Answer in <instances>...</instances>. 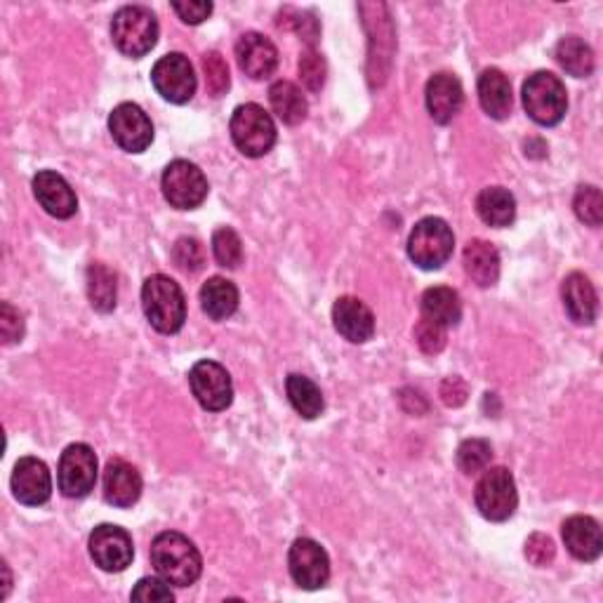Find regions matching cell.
I'll use <instances>...</instances> for the list:
<instances>
[{
  "mask_svg": "<svg viewBox=\"0 0 603 603\" xmlns=\"http://www.w3.org/2000/svg\"><path fill=\"white\" fill-rule=\"evenodd\" d=\"M142 306L158 333L172 335L182 330L186 321V300L180 284H174L170 276L156 274L146 278L142 286Z\"/></svg>",
  "mask_w": 603,
  "mask_h": 603,
  "instance_id": "7a4b0ae2",
  "label": "cell"
},
{
  "mask_svg": "<svg viewBox=\"0 0 603 603\" xmlns=\"http://www.w3.org/2000/svg\"><path fill=\"white\" fill-rule=\"evenodd\" d=\"M87 547H91L95 566L107 572L125 570L132 564V556H135V547H132V538L128 535V531L111 523L97 526Z\"/></svg>",
  "mask_w": 603,
  "mask_h": 603,
  "instance_id": "5bb4252c",
  "label": "cell"
},
{
  "mask_svg": "<svg viewBox=\"0 0 603 603\" xmlns=\"http://www.w3.org/2000/svg\"><path fill=\"white\" fill-rule=\"evenodd\" d=\"M455 460H458L460 472L479 474V472H483V469H489V465L493 460V448L489 441H483V438H467L460 444Z\"/></svg>",
  "mask_w": 603,
  "mask_h": 603,
  "instance_id": "1f68e13d",
  "label": "cell"
},
{
  "mask_svg": "<svg viewBox=\"0 0 603 603\" xmlns=\"http://www.w3.org/2000/svg\"><path fill=\"white\" fill-rule=\"evenodd\" d=\"M556 62L562 64V69L570 76L576 79H587L592 76L594 71V52L587 43L578 36H566L556 43L554 50Z\"/></svg>",
  "mask_w": 603,
  "mask_h": 603,
  "instance_id": "f1b7e54d",
  "label": "cell"
},
{
  "mask_svg": "<svg viewBox=\"0 0 603 603\" xmlns=\"http://www.w3.org/2000/svg\"><path fill=\"white\" fill-rule=\"evenodd\" d=\"M0 337L3 345H14L24 337V318L10 302L0 304Z\"/></svg>",
  "mask_w": 603,
  "mask_h": 603,
  "instance_id": "ab89813d",
  "label": "cell"
},
{
  "mask_svg": "<svg viewBox=\"0 0 603 603\" xmlns=\"http://www.w3.org/2000/svg\"><path fill=\"white\" fill-rule=\"evenodd\" d=\"M415 340L424 354H438L446 347V328L430 318H422L415 328Z\"/></svg>",
  "mask_w": 603,
  "mask_h": 603,
  "instance_id": "f35d334b",
  "label": "cell"
},
{
  "mask_svg": "<svg viewBox=\"0 0 603 603\" xmlns=\"http://www.w3.org/2000/svg\"><path fill=\"white\" fill-rule=\"evenodd\" d=\"M109 132L113 142L128 154H142L154 142V125L152 119L144 113L142 107L123 101L109 116Z\"/></svg>",
  "mask_w": 603,
  "mask_h": 603,
  "instance_id": "8fae6325",
  "label": "cell"
},
{
  "mask_svg": "<svg viewBox=\"0 0 603 603\" xmlns=\"http://www.w3.org/2000/svg\"><path fill=\"white\" fill-rule=\"evenodd\" d=\"M474 503L483 519L495 523L511 519L519 505V493H517V481H514L509 469L505 467L483 469V477L479 479L474 491Z\"/></svg>",
  "mask_w": 603,
  "mask_h": 603,
  "instance_id": "8992f818",
  "label": "cell"
},
{
  "mask_svg": "<svg viewBox=\"0 0 603 603\" xmlns=\"http://www.w3.org/2000/svg\"><path fill=\"white\" fill-rule=\"evenodd\" d=\"M479 101L483 111L495 121H505L511 113V85L499 69H485L479 76Z\"/></svg>",
  "mask_w": 603,
  "mask_h": 603,
  "instance_id": "603a6c76",
  "label": "cell"
},
{
  "mask_svg": "<svg viewBox=\"0 0 603 603\" xmlns=\"http://www.w3.org/2000/svg\"><path fill=\"white\" fill-rule=\"evenodd\" d=\"M113 46L123 55L140 60L149 55L158 43V20L149 8L128 5L113 14L111 20Z\"/></svg>",
  "mask_w": 603,
  "mask_h": 603,
  "instance_id": "3957f363",
  "label": "cell"
},
{
  "mask_svg": "<svg viewBox=\"0 0 603 603\" xmlns=\"http://www.w3.org/2000/svg\"><path fill=\"white\" fill-rule=\"evenodd\" d=\"M455 248L453 229L441 217H424L408 237V257L420 269L434 272L450 260Z\"/></svg>",
  "mask_w": 603,
  "mask_h": 603,
  "instance_id": "5b68a950",
  "label": "cell"
},
{
  "mask_svg": "<svg viewBox=\"0 0 603 603\" xmlns=\"http://www.w3.org/2000/svg\"><path fill=\"white\" fill-rule=\"evenodd\" d=\"M269 105L286 125H300L309 111L302 91L290 81H276L269 87Z\"/></svg>",
  "mask_w": 603,
  "mask_h": 603,
  "instance_id": "83f0119b",
  "label": "cell"
},
{
  "mask_svg": "<svg viewBox=\"0 0 603 603\" xmlns=\"http://www.w3.org/2000/svg\"><path fill=\"white\" fill-rule=\"evenodd\" d=\"M172 260L184 272H191V274L201 272L203 269V262H205L203 245L196 239H186L184 237V239H180L178 243H174Z\"/></svg>",
  "mask_w": 603,
  "mask_h": 603,
  "instance_id": "8d00e7d4",
  "label": "cell"
},
{
  "mask_svg": "<svg viewBox=\"0 0 603 603\" xmlns=\"http://www.w3.org/2000/svg\"><path fill=\"white\" fill-rule=\"evenodd\" d=\"M57 483L67 497H85L97 483V455L87 444H71L60 458Z\"/></svg>",
  "mask_w": 603,
  "mask_h": 603,
  "instance_id": "30bf717a",
  "label": "cell"
},
{
  "mask_svg": "<svg viewBox=\"0 0 603 603\" xmlns=\"http://www.w3.org/2000/svg\"><path fill=\"white\" fill-rule=\"evenodd\" d=\"M172 10L180 14L184 24H201L210 17L213 3H205V0H189V3H172Z\"/></svg>",
  "mask_w": 603,
  "mask_h": 603,
  "instance_id": "b9f144b4",
  "label": "cell"
},
{
  "mask_svg": "<svg viewBox=\"0 0 603 603\" xmlns=\"http://www.w3.org/2000/svg\"><path fill=\"white\" fill-rule=\"evenodd\" d=\"M142 495V477L125 460H111L105 469V499L109 505L128 509Z\"/></svg>",
  "mask_w": 603,
  "mask_h": 603,
  "instance_id": "44dd1931",
  "label": "cell"
},
{
  "mask_svg": "<svg viewBox=\"0 0 603 603\" xmlns=\"http://www.w3.org/2000/svg\"><path fill=\"white\" fill-rule=\"evenodd\" d=\"M205 85L213 97H222L229 91V67L219 52H208L203 57Z\"/></svg>",
  "mask_w": 603,
  "mask_h": 603,
  "instance_id": "e575fe53",
  "label": "cell"
},
{
  "mask_svg": "<svg viewBox=\"0 0 603 603\" xmlns=\"http://www.w3.org/2000/svg\"><path fill=\"white\" fill-rule=\"evenodd\" d=\"M34 194L43 210L57 219H69L79 210V198L69 182L55 170H40L34 178Z\"/></svg>",
  "mask_w": 603,
  "mask_h": 603,
  "instance_id": "e0dca14e",
  "label": "cell"
},
{
  "mask_svg": "<svg viewBox=\"0 0 603 603\" xmlns=\"http://www.w3.org/2000/svg\"><path fill=\"white\" fill-rule=\"evenodd\" d=\"M333 323L335 330L340 333L345 340L363 345L373 340L375 335V316L359 298H340L333 306Z\"/></svg>",
  "mask_w": 603,
  "mask_h": 603,
  "instance_id": "d6986e66",
  "label": "cell"
},
{
  "mask_svg": "<svg viewBox=\"0 0 603 603\" xmlns=\"http://www.w3.org/2000/svg\"><path fill=\"white\" fill-rule=\"evenodd\" d=\"M554 556H556V547H554V540L550 535L535 533V535L528 538V542H526V558L533 566H538V568L550 566L554 562Z\"/></svg>",
  "mask_w": 603,
  "mask_h": 603,
  "instance_id": "60d3db41",
  "label": "cell"
},
{
  "mask_svg": "<svg viewBox=\"0 0 603 603\" xmlns=\"http://www.w3.org/2000/svg\"><path fill=\"white\" fill-rule=\"evenodd\" d=\"M152 564L158 576L174 587L194 584L203 572L196 544L182 533H160L152 542Z\"/></svg>",
  "mask_w": 603,
  "mask_h": 603,
  "instance_id": "6da1fadb",
  "label": "cell"
},
{
  "mask_svg": "<svg viewBox=\"0 0 603 603\" xmlns=\"http://www.w3.org/2000/svg\"><path fill=\"white\" fill-rule=\"evenodd\" d=\"M564 542L578 562H596L603 552L601 526L592 517H570L564 523Z\"/></svg>",
  "mask_w": 603,
  "mask_h": 603,
  "instance_id": "7402d4cb",
  "label": "cell"
},
{
  "mask_svg": "<svg viewBox=\"0 0 603 603\" xmlns=\"http://www.w3.org/2000/svg\"><path fill=\"white\" fill-rule=\"evenodd\" d=\"M231 140L248 158L267 156L276 144V125L260 105H241L231 116Z\"/></svg>",
  "mask_w": 603,
  "mask_h": 603,
  "instance_id": "52a82bcc",
  "label": "cell"
},
{
  "mask_svg": "<svg viewBox=\"0 0 603 603\" xmlns=\"http://www.w3.org/2000/svg\"><path fill=\"white\" fill-rule=\"evenodd\" d=\"M467 385L460 377H448L441 382V399H444L446 406L458 408L467 401Z\"/></svg>",
  "mask_w": 603,
  "mask_h": 603,
  "instance_id": "7bdbcfd3",
  "label": "cell"
},
{
  "mask_svg": "<svg viewBox=\"0 0 603 603\" xmlns=\"http://www.w3.org/2000/svg\"><path fill=\"white\" fill-rule=\"evenodd\" d=\"M201 306L213 321H227L239 309V288L222 276H213L201 288Z\"/></svg>",
  "mask_w": 603,
  "mask_h": 603,
  "instance_id": "d4e9b609",
  "label": "cell"
},
{
  "mask_svg": "<svg viewBox=\"0 0 603 603\" xmlns=\"http://www.w3.org/2000/svg\"><path fill=\"white\" fill-rule=\"evenodd\" d=\"M422 318H430L444 328L458 326L462 318L460 296L453 288H446V286H436V288L424 290Z\"/></svg>",
  "mask_w": 603,
  "mask_h": 603,
  "instance_id": "484cf974",
  "label": "cell"
},
{
  "mask_svg": "<svg viewBox=\"0 0 603 603\" xmlns=\"http://www.w3.org/2000/svg\"><path fill=\"white\" fill-rule=\"evenodd\" d=\"M286 391L292 408H296L304 420H316L323 413V394L309 377L288 375Z\"/></svg>",
  "mask_w": 603,
  "mask_h": 603,
  "instance_id": "4dcf8cb0",
  "label": "cell"
},
{
  "mask_svg": "<svg viewBox=\"0 0 603 603\" xmlns=\"http://www.w3.org/2000/svg\"><path fill=\"white\" fill-rule=\"evenodd\" d=\"M87 298L99 314H109L116 309V274L101 262L87 267Z\"/></svg>",
  "mask_w": 603,
  "mask_h": 603,
  "instance_id": "f546056e",
  "label": "cell"
},
{
  "mask_svg": "<svg viewBox=\"0 0 603 603\" xmlns=\"http://www.w3.org/2000/svg\"><path fill=\"white\" fill-rule=\"evenodd\" d=\"M426 111L438 125H448L455 116L462 111L465 91L462 83L453 76V73H436L426 83Z\"/></svg>",
  "mask_w": 603,
  "mask_h": 603,
  "instance_id": "2e32d148",
  "label": "cell"
},
{
  "mask_svg": "<svg viewBox=\"0 0 603 603\" xmlns=\"http://www.w3.org/2000/svg\"><path fill=\"white\" fill-rule=\"evenodd\" d=\"M523 109L538 125H556L568 111L566 85L550 71H538L523 83Z\"/></svg>",
  "mask_w": 603,
  "mask_h": 603,
  "instance_id": "277c9868",
  "label": "cell"
},
{
  "mask_svg": "<svg viewBox=\"0 0 603 603\" xmlns=\"http://www.w3.org/2000/svg\"><path fill=\"white\" fill-rule=\"evenodd\" d=\"M189 385L196 396V401L205 410H213V413L227 410L233 401V385L227 367L215 361H198L191 367Z\"/></svg>",
  "mask_w": 603,
  "mask_h": 603,
  "instance_id": "4fadbf2b",
  "label": "cell"
},
{
  "mask_svg": "<svg viewBox=\"0 0 603 603\" xmlns=\"http://www.w3.org/2000/svg\"><path fill=\"white\" fill-rule=\"evenodd\" d=\"M288 568L290 576L302 590H321L330 578V558L318 542L300 538L292 542L288 552Z\"/></svg>",
  "mask_w": 603,
  "mask_h": 603,
  "instance_id": "7c38bea8",
  "label": "cell"
},
{
  "mask_svg": "<svg viewBox=\"0 0 603 603\" xmlns=\"http://www.w3.org/2000/svg\"><path fill=\"white\" fill-rule=\"evenodd\" d=\"M237 60L241 71H245V76L264 81L269 79L278 67V50L267 36L250 32L243 34L237 43Z\"/></svg>",
  "mask_w": 603,
  "mask_h": 603,
  "instance_id": "ac0fdd59",
  "label": "cell"
},
{
  "mask_svg": "<svg viewBox=\"0 0 603 603\" xmlns=\"http://www.w3.org/2000/svg\"><path fill=\"white\" fill-rule=\"evenodd\" d=\"M326 73H328L326 60H323V57L314 48H309L300 57V79H302L306 91L318 93L323 83H326Z\"/></svg>",
  "mask_w": 603,
  "mask_h": 603,
  "instance_id": "d590c367",
  "label": "cell"
},
{
  "mask_svg": "<svg viewBox=\"0 0 603 603\" xmlns=\"http://www.w3.org/2000/svg\"><path fill=\"white\" fill-rule=\"evenodd\" d=\"M10 485H12V495L26 507L46 505L52 495L50 469L38 458H22L17 465H14Z\"/></svg>",
  "mask_w": 603,
  "mask_h": 603,
  "instance_id": "9a60e30c",
  "label": "cell"
},
{
  "mask_svg": "<svg viewBox=\"0 0 603 603\" xmlns=\"http://www.w3.org/2000/svg\"><path fill=\"white\" fill-rule=\"evenodd\" d=\"M152 83L156 93L172 101V105H186L196 95V73L191 62L180 52H170L154 64Z\"/></svg>",
  "mask_w": 603,
  "mask_h": 603,
  "instance_id": "9c48e42d",
  "label": "cell"
},
{
  "mask_svg": "<svg viewBox=\"0 0 603 603\" xmlns=\"http://www.w3.org/2000/svg\"><path fill=\"white\" fill-rule=\"evenodd\" d=\"M132 601H142V603H170L174 599L170 582L158 580V578H142L135 590L130 594Z\"/></svg>",
  "mask_w": 603,
  "mask_h": 603,
  "instance_id": "74e56055",
  "label": "cell"
},
{
  "mask_svg": "<svg viewBox=\"0 0 603 603\" xmlns=\"http://www.w3.org/2000/svg\"><path fill=\"white\" fill-rule=\"evenodd\" d=\"M166 201L178 210H194L208 198V180L198 166L189 160H172L160 178Z\"/></svg>",
  "mask_w": 603,
  "mask_h": 603,
  "instance_id": "ba28073f",
  "label": "cell"
},
{
  "mask_svg": "<svg viewBox=\"0 0 603 603\" xmlns=\"http://www.w3.org/2000/svg\"><path fill=\"white\" fill-rule=\"evenodd\" d=\"M213 255L222 267L237 269L243 262V243L239 239V233L229 227L217 229L213 233Z\"/></svg>",
  "mask_w": 603,
  "mask_h": 603,
  "instance_id": "d6a6232c",
  "label": "cell"
},
{
  "mask_svg": "<svg viewBox=\"0 0 603 603\" xmlns=\"http://www.w3.org/2000/svg\"><path fill=\"white\" fill-rule=\"evenodd\" d=\"M572 208L580 222L587 227H601L603 222V196L596 186H580L576 201H572Z\"/></svg>",
  "mask_w": 603,
  "mask_h": 603,
  "instance_id": "836d02e7",
  "label": "cell"
},
{
  "mask_svg": "<svg viewBox=\"0 0 603 603\" xmlns=\"http://www.w3.org/2000/svg\"><path fill=\"white\" fill-rule=\"evenodd\" d=\"M562 298L566 314L572 323H578V326H592L599 312V298L590 278L580 272L568 274L562 286Z\"/></svg>",
  "mask_w": 603,
  "mask_h": 603,
  "instance_id": "ffe728a7",
  "label": "cell"
},
{
  "mask_svg": "<svg viewBox=\"0 0 603 603\" xmlns=\"http://www.w3.org/2000/svg\"><path fill=\"white\" fill-rule=\"evenodd\" d=\"M477 213L485 225L495 229L509 227L517 217V201L503 186H489L477 196Z\"/></svg>",
  "mask_w": 603,
  "mask_h": 603,
  "instance_id": "4316f807",
  "label": "cell"
},
{
  "mask_svg": "<svg viewBox=\"0 0 603 603\" xmlns=\"http://www.w3.org/2000/svg\"><path fill=\"white\" fill-rule=\"evenodd\" d=\"M465 272L479 288H491L499 278V255L489 241H469L465 248Z\"/></svg>",
  "mask_w": 603,
  "mask_h": 603,
  "instance_id": "cb8c5ba5",
  "label": "cell"
}]
</instances>
